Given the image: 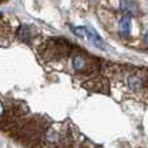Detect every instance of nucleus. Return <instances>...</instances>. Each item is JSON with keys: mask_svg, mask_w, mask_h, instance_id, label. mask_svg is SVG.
I'll return each mask as SVG.
<instances>
[{"mask_svg": "<svg viewBox=\"0 0 148 148\" xmlns=\"http://www.w3.org/2000/svg\"><path fill=\"white\" fill-rule=\"evenodd\" d=\"M84 38H86L88 42H91L94 46L99 47V48H101V49H105L104 40H103L101 36H100L99 34H97L92 27H88V26H86V36H84Z\"/></svg>", "mask_w": 148, "mask_h": 148, "instance_id": "f257e3e1", "label": "nucleus"}, {"mask_svg": "<svg viewBox=\"0 0 148 148\" xmlns=\"http://www.w3.org/2000/svg\"><path fill=\"white\" fill-rule=\"evenodd\" d=\"M120 33L122 35H129L131 33V17L130 16H123L120 21Z\"/></svg>", "mask_w": 148, "mask_h": 148, "instance_id": "f03ea898", "label": "nucleus"}, {"mask_svg": "<svg viewBox=\"0 0 148 148\" xmlns=\"http://www.w3.org/2000/svg\"><path fill=\"white\" fill-rule=\"evenodd\" d=\"M121 10L129 14H133L135 12V7L131 0H121Z\"/></svg>", "mask_w": 148, "mask_h": 148, "instance_id": "7ed1b4c3", "label": "nucleus"}, {"mask_svg": "<svg viewBox=\"0 0 148 148\" xmlns=\"http://www.w3.org/2000/svg\"><path fill=\"white\" fill-rule=\"evenodd\" d=\"M73 66H74V69H77V70L84 69V68H86V60H84L83 57H81V56L75 57L74 61H73Z\"/></svg>", "mask_w": 148, "mask_h": 148, "instance_id": "20e7f679", "label": "nucleus"}, {"mask_svg": "<svg viewBox=\"0 0 148 148\" xmlns=\"http://www.w3.org/2000/svg\"><path fill=\"white\" fill-rule=\"evenodd\" d=\"M72 31L77 36H86V26H73L72 25Z\"/></svg>", "mask_w": 148, "mask_h": 148, "instance_id": "39448f33", "label": "nucleus"}, {"mask_svg": "<svg viewBox=\"0 0 148 148\" xmlns=\"http://www.w3.org/2000/svg\"><path fill=\"white\" fill-rule=\"evenodd\" d=\"M130 87L133 90H138V87H139V84H140V81H139L138 78H135V77H133V78H130Z\"/></svg>", "mask_w": 148, "mask_h": 148, "instance_id": "423d86ee", "label": "nucleus"}, {"mask_svg": "<svg viewBox=\"0 0 148 148\" xmlns=\"http://www.w3.org/2000/svg\"><path fill=\"white\" fill-rule=\"evenodd\" d=\"M3 113H4V107H3L1 101H0V116H3Z\"/></svg>", "mask_w": 148, "mask_h": 148, "instance_id": "0eeeda50", "label": "nucleus"}, {"mask_svg": "<svg viewBox=\"0 0 148 148\" xmlns=\"http://www.w3.org/2000/svg\"><path fill=\"white\" fill-rule=\"evenodd\" d=\"M144 39H146V43L148 44V31H147V34H146V36H144Z\"/></svg>", "mask_w": 148, "mask_h": 148, "instance_id": "6e6552de", "label": "nucleus"}]
</instances>
